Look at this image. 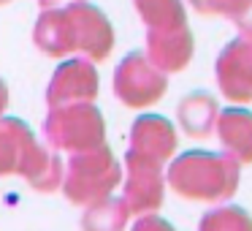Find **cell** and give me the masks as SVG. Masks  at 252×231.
Returning <instances> with one entry per match:
<instances>
[{"instance_id": "obj_11", "label": "cell", "mask_w": 252, "mask_h": 231, "mask_svg": "<svg viewBox=\"0 0 252 231\" xmlns=\"http://www.w3.org/2000/svg\"><path fill=\"white\" fill-rule=\"evenodd\" d=\"M147 57L163 74L182 71L192 57V36L187 25L168 30H149L147 36Z\"/></svg>"}, {"instance_id": "obj_13", "label": "cell", "mask_w": 252, "mask_h": 231, "mask_svg": "<svg viewBox=\"0 0 252 231\" xmlns=\"http://www.w3.org/2000/svg\"><path fill=\"white\" fill-rule=\"evenodd\" d=\"M220 106L209 93H190L179 101L176 106V117H179V128L192 139H206L214 133V122H217Z\"/></svg>"}, {"instance_id": "obj_19", "label": "cell", "mask_w": 252, "mask_h": 231, "mask_svg": "<svg viewBox=\"0 0 252 231\" xmlns=\"http://www.w3.org/2000/svg\"><path fill=\"white\" fill-rule=\"evenodd\" d=\"M236 25L241 28V33H244L247 38H252V3L239 14V17H236Z\"/></svg>"}, {"instance_id": "obj_12", "label": "cell", "mask_w": 252, "mask_h": 231, "mask_svg": "<svg viewBox=\"0 0 252 231\" xmlns=\"http://www.w3.org/2000/svg\"><path fill=\"white\" fill-rule=\"evenodd\" d=\"M214 131H217L222 150L236 163H252V112L247 109L220 112Z\"/></svg>"}, {"instance_id": "obj_14", "label": "cell", "mask_w": 252, "mask_h": 231, "mask_svg": "<svg viewBox=\"0 0 252 231\" xmlns=\"http://www.w3.org/2000/svg\"><path fill=\"white\" fill-rule=\"evenodd\" d=\"M130 220L125 198H117L114 193L95 204H87V212L82 218V231H125Z\"/></svg>"}, {"instance_id": "obj_6", "label": "cell", "mask_w": 252, "mask_h": 231, "mask_svg": "<svg viewBox=\"0 0 252 231\" xmlns=\"http://www.w3.org/2000/svg\"><path fill=\"white\" fill-rule=\"evenodd\" d=\"M165 87V74L160 68H155L149 63L147 55L141 52H133L125 60L120 63L114 74V93L130 109H144V106H152L155 101L163 98Z\"/></svg>"}, {"instance_id": "obj_2", "label": "cell", "mask_w": 252, "mask_h": 231, "mask_svg": "<svg viewBox=\"0 0 252 231\" xmlns=\"http://www.w3.org/2000/svg\"><path fill=\"white\" fill-rule=\"evenodd\" d=\"M165 182L187 201L222 204L239 188V163L228 153L190 150L171 160Z\"/></svg>"}, {"instance_id": "obj_10", "label": "cell", "mask_w": 252, "mask_h": 231, "mask_svg": "<svg viewBox=\"0 0 252 231\" xmlns=\"http://www.w3.org/2000/svg\"><path fill=\"white\" fill-rule=\"evenodd\" d=\"M176 153V131L165 117L141 115L130 128V147L127 155L163 166Z\"/></svg>"}, {"instance_id": "obj_4", "label": "cell", "mask_w": 252, "mask_h": 231, "mask_svg": "<svg viewBox=\"0 0 252 231\" xmlns=\"http://www.w3.org/2000/svg\"><path fill=\"white\" fill-rule=\"evenodd\" d=\"M122 182V166L117 163L114 153L103 144L84 153H73L68 166L63 169V193L73 204H95L111 196L114 188Z\"/></svg>"}, {"instance_id": "obj_17", "label": "cell", "mask_w": 252, "mask_h": 231, "mask_svg": "<svg viewBox=\"0 0 252 231\" xmlns=\"http://www.w3.org/2000/svg\"><path fill=\"white\" fill-rule=\"evenodd\" d=\"M201 14H225V17L236 19L252 0H190Z\"/></svg>"}, {"instance_id": "obj_9", "label": "cell", "mask_w": 252, "mask_h": 231, "mask_svg": "<svg viewBox=\"0 0 252 231\" xmlns=\"http://www.w3.org/2000/svg\"><path fill=\"white\" fill-rule=\"evenodd\" d=\"M217 84L225 98L247 104L252 101V38L230 41L217 60Z\"/></svg>"}, {"instance_id": "obj_16", "label": "cell", "mask_w": 252, "mask_h": 231, "mask_svg": "<svg viewBox=\"0 0 252 231\" xmlns=\"http://www.w3.org/2000/svg\"><path fill=\"white\" fill-rule=\"evenodd\" d=\"M198 231H252V215L239 204H220L203 215Z\"/></svg>"}, {"instance_id": "obj_1", "label": "cell", "mask_w": 252, "mask_h": 231, "mask_svg": "<svg viewBox=\"0 0 252 231\" xmlns=\"http://www.w3.org/2000/svg\"><path fill=\"white\" fill-rule=\"evenodd\" d=\"M35 44L55 57L82 52L87 60H103L114 46V30L95 6L76 0L63 8H44L35 25Z\"/></svg>"}, {"instance_id": "obj_18", "label": "cell", "mask_w": 252, "mask_h": 231, "mask_svg": "<svg viewBox=\"0 0 252 231\" xmlns=\"http://www.w3.org/2000/svg\"><path fill=\"white\" fill-rule=\"evenodd\" d=\"M130 231H174V226L168 220L158 218V215H141Z\"/></svg>"}, {"instance_id": "obj_20", "label": "cell", "mask_w": 252, "mask_h": 231, "mask_svg": "<svg viewBox=\"0 0 252 231\" xmlns=\"http://www.w3.org/2000/svg\"><path fill=\"white\" fill-rule=\"evenodd\" d=\"M76 0H41V6L44 8H63V6H71Z\"/></svg>"}, {"instance_id": "obj_22", "label": "cell", "mask_w": 252, "mask_h": 231, "mask_svg": "<svg viewBox=\"0 0 252 231\" xmlns=\"http://www.w3.org/2000/svg\"><path fill=\"white\" fill-rule=\"evenodd\" d=\"M0 3H6V0H0Z\"/></svg>"}, {"instance_id": "obj_8", "label": "cell", "mask_w": 252, "mask_h": 231, "mask_svg": "<svg viewBox=\"0 0 252 231\" xmlns=\"http://www.w3.org/2000/svg\"><path fill=\"white\" fill-rule=\"evenodd\" d=\"M98 93V74L87 57L63 63L55 71L46 90L49 106H68V104H93Z\"/></svg>"}, {"instance_id": "obj_21", "label": "cell", "mask_w": 252, "mask_h": 231, "mask_svg": "<svg viewBox=\"0 0 252 231\" xmlns=\"http://www.w3.org/2000/svg\"><path fill=\"white\" fill-rule=\"evenodd\" d=\"M6 104H8V90H6V82L0 79V117L6 112Z\"/></svg>"}, {"instance_id": "obj_3", "label": "cell", "mask_w": 252, "mask_h": 231, "mask_svg": "<svg viewBox=\"0 0 252 231\" xmlns=\"http://www.w3.org/2000/svg\"><path fill=\"white\" fill-rule=\"evenodd\" d=\"M57 150L35 142L33 131L17 117H0V177L19 174L35 191H55L63 182Z\"/></svg>"}, {"instance_id": "obj_5", "label": "cell", "mask_w": 252, "mask_h": 231, "mask_svg": "<svg viewBox=\"0 0 252 231\" xmlns=\"http://www.w3.org/2000/svg\"><path fill=\"white\" fill-rule=\"evenodd\" d=\"M103 117L93 104H68L52 106L49 117L44 122V136L52 150L63 153H84L98 144H103Z\"/></svg>"}, {"instance_id": "obj_15", "label": "cell", "mask_w": 252, "mask_h": 231, "mask_svg": "<svg viewBox=\"0 0 252 231\" xmlns=\"http://www.w3.org/2000/svg\"><path fill=\"white\" fill-rule=\"evenodd\" d=\"M136 8L149 30H168L187 25L179 0H136Z\"/></svg>"}, {"instance_id": "obj_7", "label": "cell", "mask_w": 252, "mask_h": 231, "mask_svg": "<svg viewBox=\"0 0 252 231\" xmlns=\"http://www.w3.org/2000/svg\"><path fill=\"white\" fill-rule=\"evenodd\" d=\"M122 180H125V196L122 198H125L130 215H152L163 204V166L127 155Z\"/></svg>"}]
</instances>
